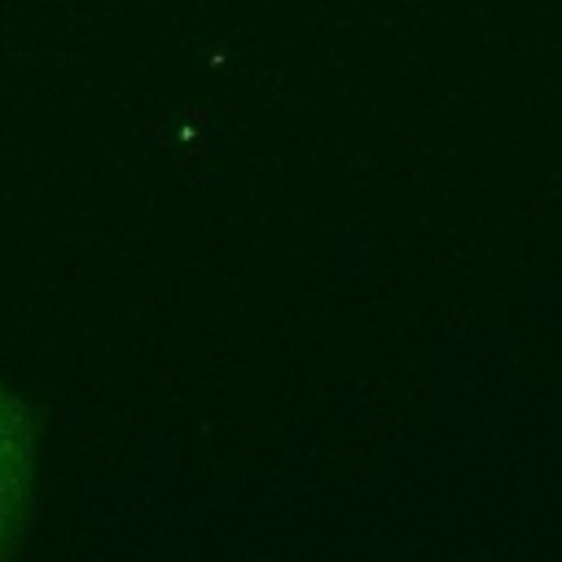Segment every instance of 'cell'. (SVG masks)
<instances>
[{
  "label": "cell",
  "mask_w": 562,
  "mask_h": 562,
  "mask_svg": "<svg viewBox=\"0 0 562 562\" xmlns=\"http://www.w3.org/2000/svg\"><path fill=\"white\" fill-rule=\"evenodd\" d=\"M40 479V413L26 395L0 382V562L26 540Z\"/></svg>",
  "instance_id": "6da1fadb"
}]
</instances>
